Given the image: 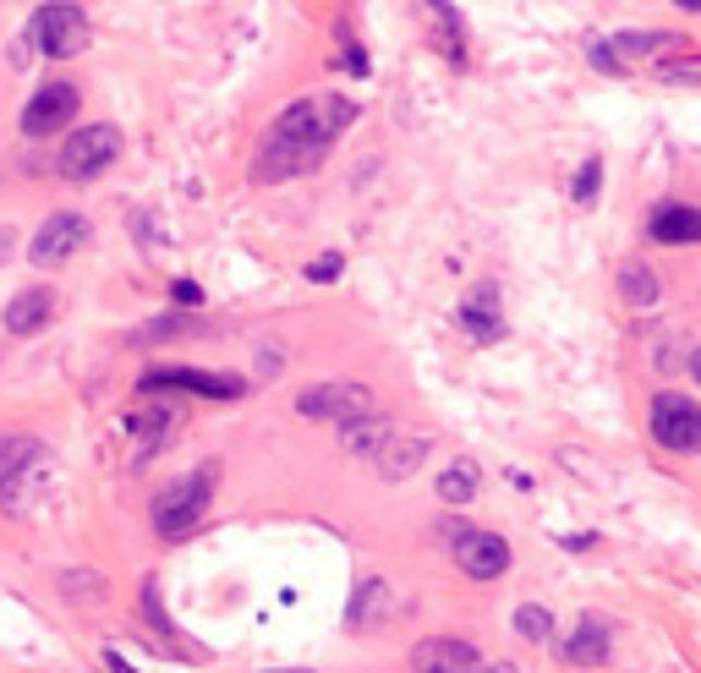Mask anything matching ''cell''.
<instances>
[{"mask_svg": "<svg viewBox=\"0 0 701 673\" xmlns=\"http://www.w3.org/2000/svg\"><path fill=\"white\" fill-rule=\"evenodd\" d=\"M350 121H357V105H350V99H340V94H307V99H290L274 116L269 137L296 143V148H329Z\"/></svg>", "mask_w": 701, "mask_h": 673, "instance_id": "cell-1", "label": "cell"}, {"mask_svg": "<svg viewBox=\"0 0 701 673\" xmlns=\"http://www.w3.org/2000/svg\"><path fill=\"white\" fill-rule=\"evenodd\" d=\"M209 493H214V466H198V471L176 477V482L154 498V531H159L165 542L192 537V531L203 526V515H209Z\"/></svg>", "mask_w": 701, "mask_h": 673, "instance_id": "cell-2", "label": "cell"}, {"mask_svg": "<svg viewBox=\"0 0 701 673\" xmlns=\"http://www.w3.org/2000/svg\"><path fill=\"white\" fill-rule=\"evenodd\" d=\"M296 411L307 422H357V417H373V389L368 384H350V378H334V384H312L296 395Z\"/></svg>", "mask_w": 701, "mask_h": 673, "instance_id": "cell-3", "label": "cell"}, {"mask_svg": "<svg viewBox=\"0 0 701 673\" xmlns=\"http://www.w3.org/2000/svg\"><path fill=\"white\" fill-rule=\"evenodd\" d=\"M116 154H121V132H116V127H105V121H94V127H78V132L67 137V148H61L56 170H61L67 181H94L99 170H110V165H116Z\"/></svg>", "mask_w": 701, "mask_h": 673, "instance_id": "cell-4", "label": "cell"}, {"mask_svg": "<svg viewBox=\"0 0 701 673\" xmlns=\"http://www.w3.org/2000/svg\"><path fill=\"white\" fill-rule=\"evenodd\" d=\"M652 438L674 455H701V406L685 395H657L652 400Z\"/></svg>", "mask_w": 701, "mask_h": 673, "instance_id": "cell-5", "label": "cell"}, {"mask_svg": "<svg viewBox=\"0 0 701 673\" xmlns=\"http://www.w3.org/2000/svg\"><path fill=\"white\" fill-rule=\"evenodd\" d=\"M34 45L50 61H72L78 50H88V17L78 7H39L34 12Z\"/></svg>", "mask_w": 701, "mask_h": 673, "instance_id": "cell-6", "label": "cell"}, {"mask_svg": "<svg viewBox=\"0 0 701 673\" xmlns=\"http://www.w3.org/2000/svg\"><path fill=\"white\" fill-rule=\"evenodd\" d=\"M88 236H94V225H88L83 214H50V219L39 225V236L28 241V257L45 263V268H56V263H67L72 252H83Z\"/></svg>", "mask_w": 701, "mask_h": 673, "instance_id": "cell-7", "label": "cell"}, {"mask_svg": "<svg viewBox=\"0 0 701 673\" xmlns=\"http://www.w3.org/2000/svg\"><path fill=\"white\" fill-rule=\"evenodd\" d=\"M450 548H455L461 575H472V580H499L510 569V542L499 531H455Z\"/></svg>", "mask_w": 701, "mask_h": 673, "instance_id": "cell-8", "label": "cell"}, {"mask_svg": "<svg viewBox=\"0 0 701 673\" xmlns=\"http://www.w3.org/2000/svg\"><path fill=\"white\" fill-rule=\"evenodd\" d=\"M50 466V449L39 444V438H17V433H7L0 438V498H23L28 493V471H45Z\"/></svg>", "mask_w": 701, "mask_h": 673, "instance_id": "cell-9", "label": "cell"}, {"mask_svg": "<svg viewBox=\"0 0 701 673\" xmlns=\"http://www.w3.org/2000/svg\"><path fill=\"white\" fill-rule=\"evenodd\" d=\"M412 668L417 673H488L483 668V651L455 640V635H428L412 646Z\"/></svg>", "mask_w": 701, "mask_h": 673, "instance_id": "cell-10", "label": "cell"}, {"mask_svg": "<svg viewBox=\"0 0 701 673\" xmlns=\"http://www.w3.org/2000/svg\"><path fill=\"white\" fill-rule=\"evenodd\" d=\"M72 116H78V88H72V83H45V88L23 105V132H28V137H50V132H61Z\"/></svg>", "mask_w": 701, "mask_h": 673, "instance_id": "cell-11", "label": "cell"}, {"mask_svg": "<svg viewBox=\"0 0 701 673\" xmlns=\"http://www.w3.org/2000/svg\"><path fill=\"white\" fill-rule=\"evenodd\" d=\"M323 159V148H296V143H280V137H263L258 159H252V181H290L301 170H312Z\"/></svg>", "mask_w": 701, "mask_h": 673, "instance_id": "cell-12", "label": "cell"}, {"mask_svg": "<svg viewBox=\"0 0 701 673\" xmlns=\"http://www.w3.org/2000/svg\"><path fill=\"white\" fill-rule=\"evenodd\" d=\"M395 438H401V428H395V417H384V411L357 417V422L340 428V449H345V455H363V460H379Z\"/></svg>", "mask_w": 701, "mask_h": 673, "instance_id": "cell-13", "label": "cell"}, {"mask_svg": "<svg viewBox=\"0 0 701 673\" xmlns=\"http://www.w3.org/2000/svg\"><path fill=\"white\" fill-rule=\"evenodd\" d=\"M143 389H192V395H214V400H236L241 395L236 378L198 373V368H154V373H143Z\"/></svg>", "mask_w": 701, "mask_h": 673, "instance_id": "cell-14", "label": "cell"}, {"mask_svg": "<svg viewBox=\"0 0 701 673\" xmlns=\"http://www.w3.org/2000/svg\"><path fill=\"white\" fill-rule=\"evenodd\" d=\"M663 50H679V34H614L608 45L592 50V61L603 72H619L630 56H663Z\"/></svg>", "mask_w": 701, "mask_h": 673, "instance_id": "cell-15", "label": "cell"}, {"mask_svg": "<svg viewBox=\"0 0 701 673\" xmlns=\"http://www.w3.org/2000/svg\"><path fill=\"white\" fill-rule=\"evenodd\" d=\"M461 328L472 334V340H483V346H494L499 334H504L499 290H494V285H483V290H472V296H466V307H461Z\"/></svg>", "mask_w": 701, "mask_h": 673, "instance_id": "cell-16", "label": "cell"}, {"mask_svg": "<svg viewBox=\"0 0 701 673\" xmlns=\"http://www.w3.org/2000/svg\"><path fill=\"white\" fill-rule=\"evenodd\" d=\"M646 230H652V241H663V247H685V241H701V208H685V203H663V208H652Z\"/></svg>", "mask_w": 701, "mask_h": 673, "instance_id": "cell-17", "label": "cell"}, {"mask_svg": "<svg viewBox=\"0 0 701 673\" xmlns=\"http://www.w3.org/2000/svg\"><path fill=\"white\" fill-rule=\"evenodd\" d=\"M50 317H56V290L50 285H34V290L12 296V307H7V328L12 334H39Z\"/></svg>", "mask_w": 701, "mask_h": 673, "instance_id": "cell-18", "label": "cell"}, {"mask_svg": "<svg viewBox=\"0 0 701 673\" xmlns=\"http://www.w3.org/2000/svg\"><path fill=\"white\" fill-rule=\"evenodd\" d=\"M575 668H597V662H608V624H597V618H586V624H575L570 635H565V646H559Z\"/></svg>", "mask_w": 701, "mask_h": 673, "instance_id": "cell-19", "label": "cell"}, {"mask_svg": "<svg viewBox=\"0 0 701 673\" xmlns=\"http://www.w3.org/2000/svg\"><path fill=\"white\" fill-rule=\"evenodd\" d=\"M433 449V438L428 433H406V438H395L384 455H379V471L390 477V482H406L417 466H423V455Z\"/></svg>", "mask_w": 701, "mask_h": 673, "instance_id": "cell-20", "label": "cell"}, {"mask_svg": "<svg viewBox=\"0 0 701 673\" xmlns=\"http://www.w3.org/2000/svg\"><path fill=\"white\" fill-rule=\"evenodd\" d=\"M390 608H395V602H390V586H384L379 575H368V580L357 586V597H350V629H373Z\"/></svg>", "mask_w": 701, "mask_h": 673, "instance_id": "cell-21", "label": "cell"}, {"mask_svg": "<svg viewBox=\"0 0 701 673\" xmlns=\"http://www.w3.org/2000/svg\"><path fill=\"white\" fill-rule=\"evenodd\" d=\"M439 498L444 504H472V498H483V471H477V460H455V466H444L439 471Z\"/></svg>", "mask_w": 701, "mask_h": 673, "instance_id": "cell-22", "label": "cell"}, {"mask_svg": "<svg viewBox=\"0 0 701 673\" xmlns=\"http://www.w3.org/2000/svg\"><path fill=\"white\" fill-rule=\"evenodd\" d=\"M433 39L444 45V56H450L455 67H466V39H461V12H455V7H439V12H433Z\"/></svg>", "mask_w": 701, "mask_h": 673, "instance_id": "cell-23", "label": "cell"}, {"mask_svg": "<svg viewBox=\"0 0 701 673\" xmlns=\"http://www.w3.org/2000/svg\"><path fill=\"white\" fill-rule=\"evenodd\" d=\"M619 290H625V301H635V307H652V301H657V279H652V268H641V263H625V268H619Z\"/></svg>", "mask_w": 701, "mask_h": 673, "instance_id": "cell-24", "label": "cell"}, {"mask_svg": "<svg viewBox=\"0 0 701 673\" xmlns=\"http://www.w3.org/2000/svg\"><path fill=\"white\" fill-rule=\"evenodd\" d=\"M515 635H526V640H548V635H554V613H548V608H537V602L515 608Z\"/></svg>", "mask_w": 701, "mask_h": 673, "instance_id": "cell-25", "label": "cell"}, {"mask_svg": "<svg viewBox=\"0 0 701 673\" xmlns=\"http://www.w3.org/2000/svg\"><path fill=\"white\" fill-rule=\"evenodd\" d=\"M61 586H67V597H78V602H105V580H99V575L72 569V575H61Z\"/></svg>", "mask_w": 701, "mask_h": 673, "instance_id": "cell-26", "label": "cell"}, {"mask_svg": "<svg viewBox=\"0 0 701 673\" xmlns=\"http://www.w3.org/2000/svg\"><path fill=\"white\" fill-rule=\"evenodd\" d=\"M597 181H603V159H586V165H581V170H575V187H570V192H575V203H581V208H586V203H592V197H597Z\"/></svg>", "mask_w": 701, "mask_h": 673, "instance_id": "cell-27", "label": "cell"}, {"mask_svg": "<svg viewBox=\"0 0 701 673\" xmlns=\"http://www.w3.org/2000/svg\"><path fill=\"white\" fill-rule=\"evenodd\" d=\"M143 613H148V624H154V629H159L165 640L176 635V624L165 618V602H159V586H154V580H143Z\"/></svg>", "mask_w": 701, "mask_h": 673, "instance_id": "cell-28", "label": "cell"}, {"mask_svg": "<svg viewBox=\"0 0 701 673\" xmlns=\"http://www.w3.org/2000/svg\"><path fill=\"white\" fill-rule=\"evenodd\" d=\"M334 274H340V252H323V257L307 263V279H318V285H329Z\"/></svg>", "mask_w": 701, "mask_h": 673, "instance_id": "cell-29", "label": "cell"}, {"mask_svg": "<svg viewBox=\"0 0 701 673\" xmlns=\"http://www.w3.org/2000/svg\"><path fill=\"white\" fill-rule=\"evenodd\" d=\"M334 67H340V72H350V77H368V61H363V50H345Z\"/></svg>", "mask_w": 701, "mask_h": 673, "instance_id": "cell-30", "label": "cell"}, {"mask_svg": "<svg viewBox=\"0 0 701 673\" xmlns=\"http://www.w3.org/2000/svg\"><path fill=\"white\" fill-rule=\"evenodd\" d=\"M170 296H176L181 307H198V301H203V290H198L192 279H176V285H170Z\"/></svg>", "mask_w": 701, "mask_h": 673, "instance_id": "cell-31", "label": "cell"}, {"mask_svg": "<svg viewBox=\"0 0 701 673\" xmlns=\"http://www.w3.org/2000/svg\"><path fill=\"white\" fill-rule=\"evenodd\" d=\"M663 77H674V83H701V67H657Z\"/></svg>", "mask_w": 701, "mask_h": 673, "instance_id": "cell-32", "label": "cell"}, {"mask_svg": "<svg viewBox=\"0 0 701 673\" xmlns=\"http://www.w3.org/2000/svg\"><path fill=\"white\" fill-rule=\"evenodd\" d=\"M105 668H110V673H138V668H132L121 651H105Z\"/></svg>", "mask_w": 701, "mask_h": 673, "instance_id": "cell-33", "label": "cell"}, {"mask_svg": "<svg viewBox=\"0 0 701 673\" xmlns=\"http://www.w3.org/2000/svg\"><path fill=\"white\" fill-rule=\"evenodd\" d=\"M690 378H696V384H701V346H696V351H690Z\"/></svg>", "mask_w": 701, "mask_h": 673, "instance_id": "cell-34", "label": "cell"}, {"mask_svg": "<svg viewBox=\"0 0 701 673\" xmlns=\"http://www.w3.org/2000/svg\"><path fill=\"white\" fill-rule=\"evenodd\" d=\"M488 673H521V668H515V662H494Z\"/></svg>", "mask_w": 701, "mask_h": 673, "instance_id": "cell-35", "label": "cell"}]
</instances>
